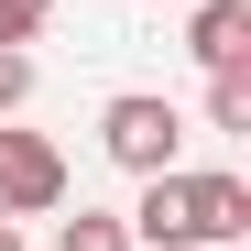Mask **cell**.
I'll return each instance as SVG.
<instances>
[{
    "instance_id": "8fae6325",
    "label": "cell",
    "mask_w": 251,
    "mask_h": 251,
    "mask_svg": "<svg viewBox=\"0 0 251 251\" xmlns=\"http://www.w3.org/2000/svg\"><path fill=\"white\" fill-rule=\"evenodd\" d=\"M164 11H186V0H164Z\"/></svg>"
},
{
    "instance_id": "30bf717a",
    "label": "cell",
    "mask_w": 251,
    "mask_h": 251,
    "mask_svg": "<svg viewBox=\"0 0 251 251\" xmlns=\"http://www.w3.org/2000/svg\"><path fill=\"white\" fill-rule=\"evenodd\" d=\"M0 251H22V219H0Z\"/></svg>"
},
{
    "instance_id": "ba28073f",
    "label": "cell",
    "mask_w": 251,
    "mask_h": 251,
    "mask_svg": "<svg viewBox=\"0 0 251 251\" xmlns=\"http://www.w3.org/2000/svg\"><path fill=\"white\" fill-rule=\"evenodd\" d=\"M44 22H55V0H0V44H33Z\"/></svg>"
},
{
    "instance_id": "9c48e42d",
    "label": "cell",
    "mask_w": 251,
    "mask_h": 251,
    "mask_svg": "<svg viewBox=\"0 0 251 251\" xmlns=\"http://www.w3.org/2000/svg\"><path fill=\"white\" fill-rule=\"evenodd\" d=\"M22 99H33V55H22V44H0V120H11Z\"/></svg>"
},
{
    "instance_id": "6da1fadb",
    "label": "cell",
    "mask_w": 251,
    "mask_h": 251,
    "mask_svg": "<svg viewBox=\"0 0 251 251\" xmlns=\"http://www.w3.org/2000/svg\"><path fill=\"white\" fill-rule=\"evenodd\" d=\"M175 142H186V109L153 99V88H120V99L99 109V153L131 164V175H175Z\"/></svg>"
},
{
    "instance_id": "3957f363",
    "label": "cell",
    "mask_w": 251,
    "mask_h": 251,
    "mask_svg": "<svg viewBox=\"0 0 251 251\" xmlns=\"http://www.w3.org/2000/svg\"><path fill=\"white\" fill-rule=\"evenodd\" d=\"M131 251H197V186L186 175H142V197L120 207Z\"/></svg>"
},
{
    "instance_id": "8992f818",
    "label": "cell",
    "mask_w": 251,
    "mask_h": 251,
    "mask_svg": "<svg viewBox=\"0 0 251 251\" xmlns=\"http://www.w3.org/2000/svg\"><path fill=\"white\" fill-rule=\"evenodd\" d=\"M207 131H251V66H219V76H207Z\"/></svg>"
},
{
    "instance_id": "5b68a950",
    "label": "cell",
    "mask_w": 251,
    "mask_h": 251,
    "mask_svg": "<svg viewBox=\"0 0 251 251\" xmlns=\"http://www.w3.org/2000/svg\"><path fill=\"white\" fill-rule=\"evenodd\" d=\"M186 186H197V251L251 240V186H240V175H186Z\"/></svg>"
},
{
    "instance_id": "277c9868",
    "label": "cell",
    "mask_w": 251,
    "mask_h": 251,
    "mask_svg": "<svg viewBox=\"0 0 251 251\" xmlns=\"http://www.w3.org/2000/svg\"><path fill=\"white\" fill-rule=\"evenodd\" d=\"M186 55L219 76V66H251V0H186Z\"/></svg>"
},
{
    "instance_id": "7a4b0ae2",
    "label": "cell",
    "mask_w": 251,
    "mask_h": 251,
    "mask_svg": "<svg viewBox=\"0 0 251 251\" xmlns=\"http://www.w3.org/2000/svg\"><path fill=\"white\" fill-rule=\"evenodd\" d=\"M66 207V153L44 131H0V219H44Z\"/></svg>"
},
{
    "instance_id": "52a82bcc",
    "label": "cell",
    "mask_w": 251,
    "mask_h": 251,
    "mask_svg": "<svg viewBox=\"0 0 251 251\" xmlns=\"http://www.w3.org/2000/svg\"><path fill=\"white\" fill-rule=\"evenodd\" d=\"M55 251H131V229H120L109 207H76V219L55 229Z\"/></svg>"
}]
</instances>
